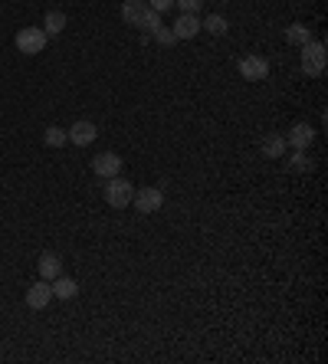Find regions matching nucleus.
Returning a JSON list of instances; mask_svg holds the SVG:
<instances>
[{
	"label": "nucleus",
	"mask_w": 328,
	"mask_h": 364,
	"mask_svg": "<svg viewBox=\"0 0 328 364\" xmlns=\"http://www.w3.org/2000/svg\"><path fill=\"white\" fill-rule=\"evenodd\" d=\"M131 197H135V184L119 177V174L109 177V184H105V204L115 207V210H125L131 204Z\"/></svg>",
	"instance_id": "1"
},
{
	"label": "nucleus",
	"mask_w": 328,
	"mask_h": 364,
	"mask_svg": "<svg viewBox=\"0 0 328 364\" xmlns=\"http://www.w3.org/2000/svg\"><path fill=\"white\" fill-rule=\"evenodd\" d=\"M302 50V73L308 75V79H318V75L325 73V63H328V56H325V46L322 43H306V46H299Z\"/></svg>",
	"instance_id": "2"
},
{
	"label": "nucleus",
	"mask_w": 328,
	"mask_h": 364,
	"mask_svg": "<svg viewBox=\"0 0 328 364\" xmlns=\"http://www.w3.org/2000/svg\"><path fill=\"white\" fill-rule=\"evenodd\" d=\"M46 40H50V36L43 33V27H23L13 43H17V50H20L23 56H36L46 50Z\"/></svg>",
	"instance_id": "3"
},
{
	"label": "nucleus",
	"mask_w": 328,
	"mask_h": 364,
	"mask_svg": "<svg viewBox=\"0 0 328 364\" xmlns=\"http://www.w3.org/2000/svg\"><path fill=\"white\" fill-rule=\"evenodd\" d=\"M131 204H135L138 214H158L164 207V194L158 191V187H142V191H135Z\"/></svg>",
	"instance_id": "4"
},
{
	"label": "nucleus",
	"mask_w": 328,
	"mask_h": 364,
	"mask_svg": "<svg viewBox=\"0 0 328 364\" xmlns=\"http://www.w3.org/2000/svg\"><path fill=\"white\" fill-rule=\"evenodd\" d=\"M237 69H240V75H243V79H246V82H262V79L269 75V63H266L262 56H256V53L243 56Z\"/></svg>",
	"instance_id": "5"
},
{
	"label": "nucleus",
	"mask_w": 328,
	"mask_h": 364,
	"mask_svg": "<svg viewBox=\"0 0 328 364\" xmlns=\"http://www.w3.org/2000/svg\"><path fill=\"white\" fill-rule=\"evenodd\" d=\"M66 135H69V141H73L76 148H89V145L98 138V125L82 118V122H73V129H66Z\"/></svg>",
	"instance_id": "6"
},
{
	"label": "nucleus",
	"mask_w": 328,
	"mask_h": 364,
	"mask_svg": "<svg viewBox=\"0 0 328 364\" xmlns=\"http://www.w3.org/2000/svg\"><path fill=\"white\" fill-rule=\"evenodd\" d=\"M50 302H53V286H50L46 279H40V282H33L30 289H27V305H30L33 312L46 309Z\"/></svg>",
	"instance_id": "7"
},
{
	"label": "nucleus",
	"mask_w": 328,
	"mask_h": 364,
	"mask_svg": "<svg viewBox=\"0 0 328 364\" xmlns=\"http://www.w3.org/2000/svg\"><path fill=\"white\" fill-rule=\"evenodd\" d=\"M92 171L98 174V177H115V174H121V158L115 154V151H102L98 158H92Z\"/></svg>",
	"instance_id": "8"
},
{
	"label": "nucleus",
	"mask_w": 328,
	"mask_h": 364,
	"mask_svg": "<svg viewBox=\"0 0 328 364\" xmlns=\"http://www.w3.org/2000/svg\"><path fill=\"white\" fill-rule=\"evenodd\" d=\"M312 138H315V131H312V125H306V122H299V125H292V131L285 135V145H289V148H295V151H308Z\"/></svg>",
	"instance_id": "9"
},
{
	"label": "nucleus",
	"mask_w": 328,
	"mask_h": 364,
	"mask_svg": "<svg viewBox=\"0 0 328 364\" xmlns=\"http://www.w3.org/2000/svg\"><path fill=\"white\" fill-rule=\"evenodd\" d=\"M148 10H151L148 0H125V3H121V20L128 23V27H142Z\"/></svg>",
	"instance_id": "10"
},
{
	"label": "nucleus",
	"mask_w": 328,
	"mask_h": 364,
	"mask_svg": "<svg viewBox=\"0 0 328 364\" xmlns=\"http://www.w3.org/2000/svg\"><path fill=\"white\" fill-rule=\"evenodd\" d=\"M171 30H174L177 40H194L197 33H200V17H197V13H181Z\"/></svg>",
	"instance_id": "11"
},
{
	"label": "nucleus",
	"mask_w": 328,
	"mask_h": 364,
	"mask_svg": "<svg viewBox=\"0 0 328 364\" xmlns=\"http://www.w3.org/2000/svg\"><path fill=\"white\" fill-rule=\"evenodd\" d=\"M262 154L266 158H285V151H289V145H285V135L283 131H269L266 138H262Z\"/></svg>",
	"instance_id": "12"
},
{
	"label": "nucleus",
	"mask_w": 328,
	"mask_h": 364,
	"mask_svg": "<svg viewBox=\"0 0 328 364\" xmlns=\"http://www.w3.org/2000/svg\"><path fill=\"white\" fill-rule=\"evenodd\" d=\"M36 269H40V279L53 282V279L63 272V259L56 256V253H40V263H36Z\"/></svg>",
	"instance_id": "13"
},
{
	"label": "nucleus",
	"mask_w": 328,
	"mask_h": 364,
	"mask_svg": "<svg viewBox=\"0 0 328 364\" xmlns=\"http://www.w3.org/2000/svg\"><path fill=\"white\" fill-rule=\"evenodd\" d=\"M50 286H53V299H76L79 296V282L76 279H69V276H63V272H59Z\"/></svg>",
	"instance_id": "14"
},
{
	"label": "nucleus",
	"mask_w": 328,
	"mask_h": 364,
	"mask_svg": "<svg viewBox=\"0 0 328 364\" xmlns=\"http://www.w3.org/2000/svg\"><path fill=\"white\" fill-rule=\"evenodd\" d=\"M200 30H207L210 36H227L230 33V23L223 13H207L204 20H200Z\"/></svg>",
	"instance_id": "15"
},
{
	"label": "nucleus",
	"mask_w": 328,
	"mask_h": 364,
	"mask_svg": "<svg viewBox=\"0 0 328 364\" xmlns=\"http://www.w3.org/2000/svg\"><path fill=\"white\" fill-rule=\"evenodd\" d=\"M285 43H292V46L312 43V30H308L306 23H292V27H285Z\"/></svg>",
	"instance_id": "16"
},
{
	"label": "nucleus",
	"mask_w": 328,
	"mask_h": 364,
	"mask_svg": "<svg viewBox=\"0 0 328 364\" xmlns=\"http://www.w3.org/2000/svg\"><path fill=\"white\" fill-rule=\"evenodd\" d=\"M66 30V13L63 10H50L43 17V33L46 36H59Z\"/></svg>",
	"instance_id": "17"
},
{
	"label": "nucleus",
	"mask_w": 328,
	"mask_h": 364,
	"mask_svg": "<svg viewBox=\"0 0 328 364\" xmlns=\"http://www.w3.org/2000/svg\"><path fill=\"white\" fill-rule=\"evenodd\" d=\"M43 145L46 148H63V145H69V135H66V129H59V125H50V129L43 131Z\"/></svg>",
	"instance_id": "18"
},
{
	"label": "nucleus",
	"mask_w": 328,
	"mask_h": 364,
	"mask_svg": "<svg viewBox=\"0 0 328 364\" xmlns=\"http://www.w3.org/2000/svg\"><path fill=\"white\" fill-rule=\"evenodd\" d=\"M289 168L292 171H312V158H308L306 151H292L289 154Z\"/></svg>",
	"instance_id": "19"
},
{
	"label": "nucleus",
	"mask_w": 328,
	"mask_h": 364,
	"mask_svg": "<svg viewBox=\"0 0 328 364\" xmlns=\"http://www.w3.org/2000/svg\"><path fill=\"white\" fill-rule=\"evenodd\" d=\"M151 36H154V40H158V43H161V46L177 43V36H174V30H171V27H158V30H154Z\"/></svg>",
	"instance_id": "20"
},
{
	"label": "nucleus",
	"mask_w": 328,
	"mask_h": 364,
	"mask_svg": "<svg viewBox=\"0 0 328 364\" xmlns=\"http://www.w3.org/2000/svg\"><path fill=\"white\" fill-rule=\"evenodd\" d=\"M158 27H161V13L148 10V13H144V20H142V27H138V30H144V33H154V30H158Z\"/></svg>",
	"instance_id": "21"
},
{
	"label": "nucleus",
	"mask_w": 328,
	"mask_h": 364,
	"mask_svg": "<svg viewBox=\"0 0 328 364\" xmlns=\"http://www.w3.org/2000/svg\"><path fill=\"white\" fill-rule=\"evenodd\" d=\"M174 7L181 13H197L200 7H204V0H174Z\"/></svg>",
	"instance_id": "22"
},
{
	"label": "nucleus",
	"mask_w": 328,
	"mask_h": 364,
	"mask_svg": "<svg viewBox=\"0 0 328 364\" xmlns=\"http://www.w3.org/2000/svg\"><path fill=\"white\" fill-rule=\"evenodd\" d=\"M148 7H151L154 13H164V10H171V7H174V0H148Z\"/></svg>",
	"instance_id": "23"
}]
</instances>
